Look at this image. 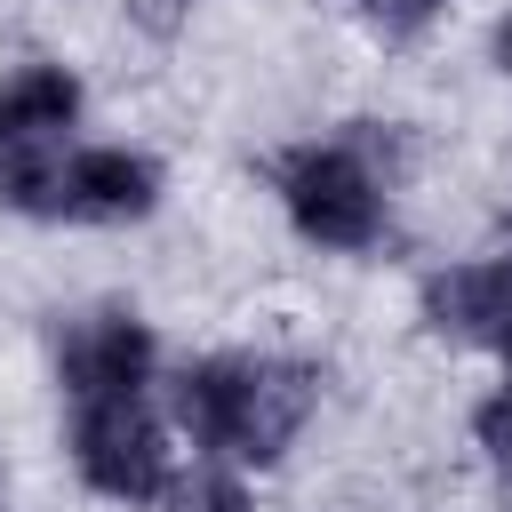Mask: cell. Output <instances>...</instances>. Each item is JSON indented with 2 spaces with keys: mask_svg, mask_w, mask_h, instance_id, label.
I'll return each instance as SVG.
<instances>
[{
  "mask_svg": "<svg viewBox=\"0 0 512 512\" xmlns=\"http://www.w3.org/2000/svg\"><path fill=\"white\" fill-rule=\"evenodd\" d=\"M72 456H80V472H88L104 496H120V504H144V496L168 488V448H160V432H152V416H144L136 400H80Z\"/></svg>",
  "mask_w": 512,
  "mask_h": 512,
  "instance_id": "cell-1",
  "label": "cell"
},
{
  "mask_svg": "<svg viewBox=\"0 0 512 512\" xmlns=\"http://www.w3.org/2000/svg\"><path fill=\"white\" fill-rule=\"evenodd\" d=\"M280 192H288V216L320 248H368L376 240V184L352 152H296Z\"/></svg>",
  "mask_w": 512,
  "mask_h": 512,
  "instance_id": "cell-2",
  "label": "cell"
},
{
  "mask_svg": "<svg viewBox=\"0 0 512 512\" xmlns=\"http://www.w3.org/2000/svg\"><path fill=\"white\" fill-rule=\"evenodd\" d=\"M304 416H312V368H296V360H240V408H232L224 456L272 464L296 440Z\"/></svg>",
  "mask_w": 512,
  "mask_h": 512,
  "instance_id": "cell-3",
  "label": "cell"
},
{
  "mask_svg": "<svg viewBox=\"0 0 512 512\" xmlns=\"http://www.w3.org/2000/svg\"><path fill=\"white\" fill-rule=\"evenodd\" d=\"M144 368H152V336L128 312L80 320L64 336V384H72V400H136Z\"/></svg>",
  "mask_w": 512,
  "mask_h": 512,
  "instance_id": "cell-4",
  "label": "cell"
},
{
  "mask_svg": "<svg viewBox=\"0 0 512 512\" xmlns=\"http://www.w3.org/2000/svg\"><path fill=\"white\" fill-rule=\"evenodd\" d=\"M152 192H160L152 160L120 152V144H104V152H72L64 176H56V208H64V216H96V224H128V216H144Z\"/></svg>",
  "mask_w": 512,
  "mask_h": 512,
  "instance_id": "cell-5",
  "label": "cell"
},
{
  "mask_svg": "<svg viewBox=\"0 0 512 512\" xmlns=\"http://www.w3.org/2000/svg\"><path fill=\"white\" fill-rule=\"evenodd\" d=\"M80 88L56 64H24L16 80H0V152H56V136L72 128Z\"/></svg>",
  "mask_w": 512,
  "mask_h": 512,
  "instance_id": "cell-6",
  "label": "cell"
},
{
  "mask_svg": "<svg viewBox=\"0 0 512 512\" xmlns=\"http://www.w3.org/2000/svg\"><path fill=\"white\" fill-rule=\"evenodd\" d=\"M432 320L456 336H512V264H456L432 280Z\"/></svg>",
  "mask_w": 512,
  "mask_h": 512,
  "instance_id": "cell-7",
  "label": "cell"
},
{
  "mask_svg": "<svg viewBox=\"0 0 512 512\" xmlns=\"http://www.w3.org/2000/svg\"><path fill=\"white\" fill-rule=\"evenodd\" d=\"M240 408V360H200L176 376V424L192 432V448H224Z\"/></svg>",
  "mask_w": 512,
  "mask_h": 512,
  "instance_id": "cell-8",
  "label": "cell"
},
{
  "mask_svg": "<svg viewBox=\"0 0 512 512\" xmlns=\"http://www.w3.org/2000/svg\"><path fill=\"white\" fill-rule=\"evenodd\" d=\"M184 512H248V496L224 472H200V480H184Z\"/></svg>",
  "mask_w": 512,
  "mask_h": 512,
  "instance_id": "cell-9",
  "label": "cell"
},
{
  "mask_svg": "<svg viewBox=\"0 0 512 512\" xmlns=\"http://www.w3.org/2000/svg\"><path fill=\"white\" fill-rule=\"evenodd\" d=\"M480 440H488L496 456H512V384H504V392L480 408Z\"/></svg>",
  "mask_w": 512,
  "mask_h": 512,
  "instance_id": "cell-10",
  "label": "cell"
},
{
  "mask_svg": "<svg viewBox=\"0 0 512 512\" xmlns=\"http://www.w3.org/2000/svg\"><path fill=\"white\" fill-rule=\"evenodd\" d=\"M368 8H376V24H392V32H408V24H424V16L440 8V0H368Z\"/></svg>",
  "mask_w": 512,
  "mask_h": 512,
  "instance_id": "cell-11",
  "label": "cell"
},
{
  "mask_svg": "<svg viewBox=\"0 0 512 512\" xmlns=\"http://www.w3.org/2000/svg\"><path fill=\"white\" fill-rule=\"evenodd\" d=\"M136 16H144L152 32H168V24H176V0H136Z\"/></svg>",
  "mask_w": 512,
  "mask_h": 512,
  "instance_id": "cell-12",
  "label": "cell"
},
{
  "mask_svg": "<svg viewBox=\"0 0 512 512\" xmlns=\"http://www.w3.org/2000/svg\"><path fill=\"white\" fill-rule=\"evenodd\" d=\"M496 56H504V64H512V16H504V24H496Z\"/></svg>",
  "mask_w": 512,
  "mask_h": 512,
  "instance_id": "cell-13",
  "label": "cell"
}]
</instances>
